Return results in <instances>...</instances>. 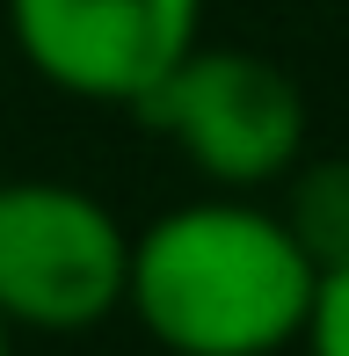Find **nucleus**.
<instances>
[{
  "instance_id": "obj_2",
  "label": "nucleus",
  "mask_w": 349,
  "mask_h": 356,
  "mask_svg": "<svg viewBox=\"0 0 349 356\" xmlns=\"http://www.w3.org/2000/svg\"><path fill=\"white\" fill-rule=\"evenodd\" d=\"M153 138H168L211 189H277L306 160V88L262 51L189 44L131 109Z\"/></svg>"
},
{
  "instance_id": "obj_1",
  "label": "nucleus",
  "mask_w": 349,
  "mask_h": 356,
  "mask_svg": "<svg viewBox=\"0 0 349 356\" xmlns=\"http://www.w3.org/2000/svg\"><path fill=\"white\" fill-rule=\"evenodd\" d=\"M320 269L277 204L211 189L131 233L124 313L168 356H284L298 349Z\"/></svg>"
},
{
  "instance_id": "obj_7",
  "label": "nucleus",
  "mask_w": 349,
  "mask_h": 356,
  "mask_svg": "<svg viewBox=\"0 0 349 356\" xmlns=\"http://www.w3.org/2000/svg\"><path fill=\"white\" fill-rule=\"evenodd\" d=\"M0 356H15V327H8V320H0Z\"/></svg>"
},
{
  "instance_id": "obj_5",
  "label": "nucleus",
  "mask_w": 349,
  "mask_h": 356,
  "mask_svg": "<svg viewBox=\"0 0 349 356\" xmlns=\"http://www.w3.org/2000/svg\"><path fill=\"white\" fill-rule=\"evenodd\" d=\"M277 189V218L291 225V240L313 254V269H335L349 254V160H298Z\"/></svg>"
},
{
  "instance_id": "obj_6",
  "label": "nucleus",
  "mask_w": 349,
  "mask_h": 356,
  "mask_svg": "<svg viewBox=\"0 0 349 356\" xmlns=\"http://www.w3.org/2000/svg\"><path fill=\"white\" fill-rule=\"evenodd\" d=\"M298 342H306V356H349V254L335 269H320V291H313Z\"/></svg>"
},
{
  "instance_id": "obj_4",
  "label": "nucleus",
  "mask_w": 349,
  "mask_h": 356,
  "mask_svg": "<svg viewBox=\"0 0 349 356\" xmlns=\"http://www.w3.org/2000/svg\"><path fill=\"white\" fill-rule=\"evenodd\" d=\"M8 37L44 88L95 109H138L204 37V0H8Z\"/></svg>"
},
{
  "instance_id": "obj_3",
  "label": "nucleus",
  "mask_w": 349,
  "mask_h": 356,
  "mask_svg": "<svg viewBox=\"0 0 349 356\" xmlns=\"http://www.w3.org/2000/svg\"><path fill=\"white\" fill-rule=\"evenodd\" d=\"M131 225L58 175L0 182V320L15 334H88L124 313Z\"/></svg>"
}]
</instances>
